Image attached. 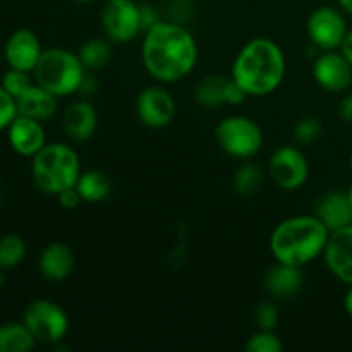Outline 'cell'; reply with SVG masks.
Segmentation results:
<instances>
[{
	"label": "cell",
	"instance_id": "obj_29",
	"mask_svg": "<svg viewBox=\"0 0 352 352\" xmlns=\"http://www.w3.org/2000/svg\"><path fill=\"white\" fill-rule=\"evenodd\" d=\"M34 82V79L30 78V72L17 71V69H10L2 76V82L0 85L6 88V91L9 95H12L14 98H19L28 88Z\"/></svg>",
	"mask_w": 352,
	"mask_h": 352
},
{
	"label": "cell",
	"instance_id": "obj_12",
	"mask_svg": "<svg viewBox=\"0 0 352 352\" xmlns=\"http://www.w3.org/2000/svg\"><path fill=\"white\" fill-rule=\"evenodd\" d=\"M196 102L206 109H217L220 105H241L248 98L246 91L234 81V78H227L222 74L206 76L196 86Z\"/></svg>",
	"mask_w": 352,
	"mask_h": 352
},
{
	"label": "cell",
	"instance_id": "obj_15",
	"mask_svg": "<svg viewBox=\"0 0 352 352\" xmlns=\"http://www.w3.org/2000/svg\"><path fill=\"white\" fill-rule=\"evenodd\" d=\"M9 144L21 157L33 158L47 144V134L41 120L17 113L16 119L7 127Z\"/></svg>",
	"mask_w": 352,
	"mask_h": 352
},
{
	"label": "cell",
	"instance_id": "obj_10",
	"mask_svg": "<svg viewBox=\"0 0 352 352\" xmlns=\"http://www.w3.org/2000/svg\"><path fill=\"white\" fill-rule=\"evenodd\" d=\"M306 31L316 48L329 52L340 48L347 34V24L339 9L322 6L309 14Z\"/></svg>",
	"mask_w": 352,
	"mask_h": 352
},
{
	"label": "cell",
	"instance_id": "obj_13",
	"mask_svg": "<svg viewBox=\"0 0 352 352\" xmlns=\"http://www.w3.org/2000/svg\"><path fill=\"white\" fill-rule=\"evenodd\" d=\"M43 54V47L31 30H16L3 45V58L10 69L33 72Z\"/></svg>",
	"mask_w": 352,
	"mask_h": 352
},
{
	"label": "cell",
	"instance_id": "obj_22",
	"mask_svg": "<svg viewBox=\"0 0 352 352\" xmlns=\"http://www.w3.org/2000/svg\"><path fill=\"white\" fill-rule=\"evenodd\" d=\"M38 340L24 322H7L0 325V352H28L36 347Z\"/></svg>",
	"mask_w": 352,
	"mask_h": 352
},
{
	"label": "cell",
	"instance_id": "obj_31",
	"mask_svg": "<svg viewBox=\"0 0 352 352\" xmlns=\"http://www.w3.org/2000/svg\"><path fill=\"white\" fill-rule=\"evenodd\" d=\"M17 117L16 98L6 91L0 85V131H6L14 119Z\"/></svg>",
	"mask_w": 352,
	"mask_h": 352
},
{
	"label": "cell",
	"instance_id": "obj_38",
	"mask_svg": "<svg viewBox=\"0 0 352 352\" xmlns=\"http://www.w3.org/2000/svg\"><path fill=\"white\" fill-rule=\"evenodd\" d=\"M3 284H6V275H3V270L0 268V289L3 287Z\"/></svg>",
	"mask_w": 352,
	"mask_h": 352
},
{
	"label": "cell",
	"instance_id": "obj_14",
	"mask_svg": "<svg viewBox=\"0 0 352 352\" xmlns=\"http://www.w3.org/2000/svg\"><path fill=\"white\" fill-rule=\"evenodd\" d=\"M315 81L327 91H344L352 85V65L346 57L337 52L329 50L320 55L313 64Z\"/></svg>",
	"mask_w": 352,
	"mask_h": 352
},
{
	"label": "cell",
	"instance_id": "obj_36",
	"mask_svg": "<svg viewBox=\"0 0 352 352\" xmlns=\"http://www.w3.org/2000/svg\"><path fill=\"white\" fill-rule=\"evenodd\" d=\"M344 309H346L347 315L352 318V284H351L349 291H347L346 296H344Z\"/></svg>",
	"mask_w": 352,
	"mask_h": 352
},
{
	"label": "cell",
	"instance_id": "obj_18",
	"mask_svg": "<svg viewBox=\"0 0 352 352\" xmlns=\"http://www.w3.org/2000/svg\"><path fill=\"white\" fill-rule=\"evenodd\" d=\"M74 253L64 243H50L48 246H45L40 254V260H38L40 274L52 282L65 280L74 270Z\"/></svg>",
	"mask_w": 352,
	"mask_h": 352
},
{
	"label": "cell",
	"instance_id": "obj_37",
	"mask_svg": "<svg viewBox=\"0 0 352 352\" xmlns=\"http://www.w3.org/2000/svg\"><path fill=\"white\" fill-rule=\"evenodd\" d=\"M337 2H339V6L342 7L347 14H351L352 16V0H337Z\"/></svg>",
	"mask_w": 352,
	"mask_h": 352
},
{
	"label": "cell",
	"instance_id": "obj_2",
	"mask_svg": "<svg viewBox=\"0 0 352 352\" xmlns=\"http://www.w3.org/2000/svg\"><path fill=\"white\" fill-rule=\"evenodd\" d=\"M285 67L284 52L274 40L254 38L237 54L232 78L248 96H267L282 85Z\"/></svg>",
	"mask_w": 352,
	"mask_h": 352
},
{
	"label": "cell",
	"instance_id": "obj_30",
	"mask_svg": "<svg viewBox=\"0 0 352 352\" xmlns=\"http://www.w3.org/2000/svg\"><path fill=\"white\" fill-rule=\"evenodd\" d=\"M254 322L260 330H275L278 323V309L274 302L263 301L254 308Z\"/></svg>",
	"mask_w": 352,
	"mask_h": 352
},
{
	"label": "cell",
	"instance_id": "obj_34",
	"mask_svg": "<svg viewBox=\"0 0 352 352\" xmlns=\"http://www.w3.org/2000/svg\"><path fill=\"white\" fill-rule=\"evenodd\" d=\"M339 116L344 122L352 124V93L344 96L339 103Z\"/></svg>",
	"mask_w": 352,
	"mask_h": 352
},
{
	"label": "cell",
	"instance_id": "obj_16",
	"mask_svg": "<svg viewBox=\"0 0 352 352\" xmlns=\"http://www.w3.org/2000/svg\"><path fill=\"white\" fill-rule=\"evenodd\" d=\"M323 258L339 280L352 284V226L330 232Z\"/></svg>",
	"mask_w": 352,
	"mask_h": 352
},
{
	"label": "cell",
	"instance_id": "obj_11",
	"mask_svg": "<svg viewBox=\"0 0 352 352\" xmlns=\"http://www.w3.org/2000/svg\"><path fill=\"white\" fill-rule=\"evenodd\" d=\"M175 100L162 86H150L138 95L136 113L141 122L150 129H162L175 117Z\"/></svg>",
	"mask_w": 352,
	"mask_h": 352
},
{
	"label": "cell",
	"instance_id": "obj_23",
	"mask_svg": "<svg viewBox=\"0 0 352 352\" xmlns=\"http://www.w3.org/2000/svg\"><path fill=\"white\" fill-rule=\"evenodd\" d=\"M76 189L81 195L82 201L86 203H100L109 198L112 191V182L103 172L100 170H86L81 172Z\"/></svg>",
	"mask_w": 352,
	"mask_h": 352
},
{
	"label": "cell",
	"instance_id": "obj_32",
	"mask_svg": "<svg viewBox=\"0 0 352 352\" xmlns=\"http://www.w3.org/2000/svg\"><path fill=\"white\" fill-rule=\"evenodd\" d=\"M57 198H58V203H60V206H64V208L67 210L78 208L82 201L81 195H79V191L76 188H69L65 189V191L58 192Z\"/></svg>",
	"mask_w": 352,
	"mask_h": 352
},
{
	"label": "cell",
	"instance_id": "obj_26",
	"mask_svg": "<svg viewBox=\"0 0 352 352\" xmlns=\"http://www.w3.org/2000/svg\"><path fill=\"white\" fill-rule=\"evenodd\" d=\"M261 184H263V170L254 164L241 165L234 175V188L241 196L254 195Z\"/></svg>",
	"mask_w": 352,
	"mask_h": 352
},
{
	"label": "cell",
	"instance_id": "obj_19",
	"mask_svg": "<svg viewBox=\"0 0 352 352\" xmlns=\"http://www.w3.org/2000/svg\"><path fill=\"white\" fill-rule=\"evenodd\" d=\"M302 267H294V265L280 263L277 261L275 267L265 275V289L270 296L277 299H291L301 291L305 275L301 272Z\"/></svg>",
	"mask_w": 352,
	"mask_h": 352
},
{
	"label": "cell",
	"instance_id": "obj_6",
	"mask_svg": "<svg viewBox=\"0 0 352 352\" xmlns=\"http://www.w3.org/2000/svg\"><path fill=\"white\" fill-rule=\"evenodd\" d=\"M215 138L219 146L234 158H253L263 146L261 127L244 116H230L220 120Z\"/></svg>",
	"mask_w": 352,
	"mask_h": 352
},
{
	"label": "cell",
	"instance_id": "obj_35",
	"mask_svg": "<svg viewBox=\"0 0 352 352\" xmlns=\"http://www.w3.org/2000/svg\"><path fill=\"white\" fill-rule=\"evenodd\" d=\"M340 48H342L340 52H342L344 57H346L347 60H349V64L352 65V30L347 31V34H346V38H344Z\"/></svg>",
	"mask_w": 352,
	"mask_h": 352
},
{
	"label": "cell",
	"instance_id": "obj_24",
	"mask_svg": "<svg viewBox=\"0 0 352 352\" xmlns=\"http://www.w3.org/2000/svg\"><path fill=\"white\" fill-rule=\"evenodd\" d=\"M86 71H100L112 58V45L109 38H89L78 52Z\"/></svg>",
	"mask_w": 352,
	"mask_h": 352
},
{
	"label": "cell",
	"instance_id": "obj_9",
	"mask_svg": "<svg viewBox=\"0 0 352 352\" xmlns=\"http://www.w3.org/2000/svg\"><path fill=\"white\" fill-rule=\"evenodd\" d=\"M268 174L278 188L296 191L308 181L309 165L305 153L296 146L277 148L268 162Z\"/></svg>",
	"mask_w": 352,
	"mask_h": 352
},
{
	"label": "cell",
	"instance_id": "obj_21",
	"mask_svg": "<svg viewBox=\"0 0 352 352\" xmlns=\"http://www.w3.org/2000/svg\"><path fill=\"white\" fill-rule=\"evenodd\" d=\"M316 217L322 220L323 226L330 232L352 226V206L347 195L329 192V195L323 196L316 206Z\"/></svg>",
	"mask_w": 352,
	"mask_h": 352
},
{
	"label": "cell",
	"instance_id": "obj_40",
	"mask_svg": "<svg viewBox=\"0 0 352 352\" xmlns=\"http://www.w3.org/2000/svg\"><path fill=\"white\" fill-rule=\"evenodd\" d=\"M76 2H79V3H88V2H91V0H76Z\"/></svg>",
	"mask_w": 352,
	"mask_h": 352
},
{
	"label": "cell",
	"instance_id": "obj_41",
	"mask_svg": "<svg viewBox=\"0 0 352 352\" xmlns=\"http://www.w3.org/2000/svg\"><path fill=\"white\" fill-rule=\"evenodd\" d=\"M351 170H352V155H351Z\"/></svg>",
	"mask_w": 352,
	"mask_h": 352
},
{
	"label": "cell",
	"instance_id": "obj_3",
	"mask_svg": "<svg viewBox=\"0 0 352 352\" xmlns=\"http://www.w3.org/2000/svg\"><path fill=\"white\" fill-rule=\"evenodd\" d=\"M330 230L318 217H292L274 229L270 251L280 263L305 267L323 254Z\"/></svg>",
	"mask_w": 352,
	"mask_h": 352
},
{
	"label": "cell",
	"instance_id": "obj_1",
	"mask_svg": "<svg viewBox=\"0 0 352 352\" xmlns=\"http://www.w3.org/2000/svg\"><path fill=\"white\" fill-rule=\"evenodd\" d=\"M141 60L160 82H175L191 74L198 62V45L191 31L175 21H160L144 31Z\"/></svg>",
	"mask_w": 352,
	"mask_h": 352
},
{
	"label": "cell",
	"instance_id": "obj_42",
	"mask_svg": "<svg viewBox=\"0 0 352 352\" xmlns=\"http://www.w3.org/2000/svg\"><path fill=\"white\" fill-rule=\"evenodd\" d=\"M0 168H2V160H0Z\"/></svg>",
	"mask_w": 352,
	"mask_h": 352
},
{
	"label": "cell",
	"instance_id": "obj_39",
	"mask_svg": "<svg viewBox=\"0 0 352 352\" xmlns=\"http://www.w3.org/2000/svg\"><path fill=\"white\" fill-rule=\"evenodd\" d=\"M347 198H349V203H351V206H352V186H351L349 191H347Z\"/></svg>",
	"mask_w": 352,
	"mask_h": 352
},
{
	"label": "cell",
	"instance_id": "obj_28",
	"mask_svg": "<svg viewBox=\"0 0 352 352\" xmlns=\"http://www.w3.org/2000/svg\"><path fill=\"white\" fill-rule=\"evenodd\" d=\"M323 133V124L316 117H305L294 127L296 144H311L320 140Z\"/></svg>",
	"mask_w": 352,
	"mask_h": 352
},
{
	"label": "cell",
	"instance_id": "obj_5",
	"mask_svg": "<svg viewBox=\"0 0 352 352\" xmlns=\"http://www.w3.org/2000/svg\"><path fill=\"white\" fill-rule=\"evenodd\" d=\"M86 67L78 54L65 48H43L40 60L33 71L36 85L57 98L79 91L86 78Z\"/></svg>",
	"mask_w": 352,
	"mask_h": 352
},
{
	"label": "cell",
	"instance_id": "obj_33",
	"mask_svg": "<svg viewBox=\"0 0 352 352\" xmlns=\"http://www.w3.org/2000/svg\"><path fill=\"white\" fill-rule=\"evenodd\" d=\"M140 16H141V30L143 31H148L150 28H153L155 24L160 23V17H158V12L155 10V7L148 6V3L140 6Z\"/></svg>",
	"mask_w": 352,
	"mask_h": 352
},
{
	"label": "cell",
	"instance_id": "obj_20",
	"mask_svg": "<svg viewBox=\"0 0 352 352\" xmlns=\"http://www.w3.org/2000/svg\"><path fill=\"white\" fill-rule=\"evenodd\" d=\"M16 105L17 113H21V116L47 122L57 112V96L33 82L19 98H16Z\"/></svg>",
	"mask_w": 352,
	"mask_h": 352
},
{
	"label": "cell",
	"instance_id": "obj_4",
	"mask_svg": "<svg viewBox=\"0 0 352 352\" xmlns=\"http://www.w3.org/2000/svg\"><path fill=\"white\" fill-rule=\"evenodd\" d=\"M33 182L41 192L57 196L76 188L81 175V160L74 148L65 143H47L31 162Z\"/></svg>",
	"mask_w": 352,
	"mask_h": 352
},
{
	"label": "cell",
	"instance_id": "obj_43",
	"mask_svg": "<svg viewBox=\"0 0 352 352\" xmlns=\"http://www.w3.org/2000/svg\"><path fill=\"white\" fill-rule=\"evenodd\" d=\"M0 57H2V54H0Z\"/></svg>",
	"mask_w": 352,
	"mask_h": 352
},
{
	"label": "cell",
	"instance_id": "obj_27",
	"mask_svg": "<svg viewBox=\"0 0 352 352\" xmlns=\"http://www.w3.org/2000/svg\"><path fill=\"white\" fill-rule=\"evenodd\" d=\"M282 349L284 346L274 330H258L244 344V351L248 352H282Z\"/></svg>",
	"mask_w": 352,
	"mask_h": 352
},
{
	"label": "cell",
	"instance_id": "obj_8",
	"mask_svg": "<svg viewBox=\"0 0 352 352\" xmlns=\"http://www.w3.org/2000/svg\"><path fill=\"white\" fill-rule=\"evenodd\" d=\"M100 21L105 36L113 43H129L143 31L140 3L134 0H107Z\"/></svg>",
	"mask_w": 352,
	"mask_h": 352
},
{
	"label": "cell",
	"instance_id": "obj_17",
	"mask_svg": "<svg viewBox=\"0 0 352 352\" xmlns=\"http://www.w3.org/2000/svg\"><path fill=\"white\" fill-rule=\"evenodd\" d=\"M96 126H98V116H96L95 107L86 100H78L71 105L65 107L62 113V129L67 134L69 140L88 141L95 134Z\"/></svg>",
	"mask_w": 352,
	"mask_h": 352
},
{
	"label": "cell",
	"instance_id": "obj_7",
	"mask_svg": "<svg viewBox=\"0 0 352 352\" xmlns=\"http://www.w3.org/2000/svg\"><path fill=\"white\" fill-rule=\"evenodd\" d=\"M24 325L41 344H57L69 330V316L62 306L50 299H34L24 308Z\"/></svg>",
	"mask_w": 352,
	"mask_h": 352
},
{
	"label": "cell",
	"instance_id": "obj_25",
	"mask_svg": "<svg viewBox=\"0 0 352 352\" xmlns=\"http://www.w3.org/2000/svg\"><path fill=\"white\" fill-rule=\"evenodd\" d=\"M26 243L17 234H3L0 236V268L10 270L23 263L26 256Z\"/></svg>",
	"mask_w": 352,
	"mask_h": 352
}]
</instances>
